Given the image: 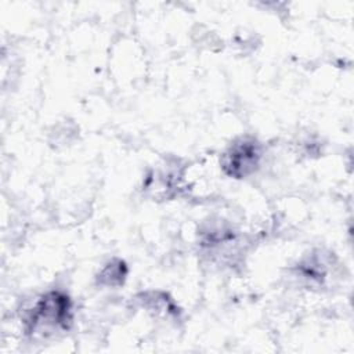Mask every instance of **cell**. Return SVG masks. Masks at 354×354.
Segmentation results:
<instances>
[{"mask_svg":"<svg viewBox=\"0 0 354 354\" xmlns=\"http://www.w3.org/2000/svg\"><path fill=\"white\" fill-rule=\"evenodd\" d=\"M259 151L254 142H242L235 145L231 149V153L227 155L225 167H230V174L232 176H245L252 167L257 163Z\"/></svg>","mask_w":354,"mask_h":354,"instance_id":"cell-1","label":"cell"}]
</instances>
